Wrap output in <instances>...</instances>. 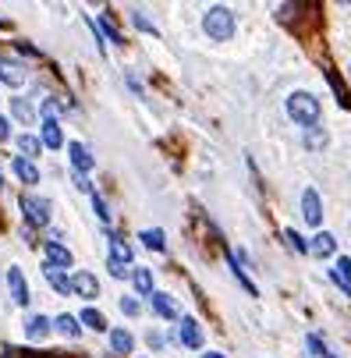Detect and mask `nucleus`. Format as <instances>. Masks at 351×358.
<instances>
[{
    "label": "nucleus",
    "instance_id": "f257e3e1",
    "mask_svg": "<svg viewBox=\"0 0 351 358\" xmlns=\"http://www.w3.org/2000/svg\"><path fill=\"white\" fill-rule=\"evenodd\" d=\"M287 117H291L295 124H302V128H316L319 124V99L313 93H291L287 96Z\"/></svg>",
    "mask_w": 351,
    "mask_h": 358
},
{
    "label": "nucleus",
    "instance_id": "f03ea898",
    "mask_svg": "<svg viewBox=\"0 0 351 358\" xmlns=\"http://www.w3.org/2000/svg\"><path fill=\"white\" fill-rule=\"evenodd\" d=\"M202 29H206V36H210V39H231L234 36V11L223 8V4L210 8V11L202 14Z\"/></svg>",
    "mask_w": 351,
    "mask_h": 358
},
{
    "label": "nucleus",
    "instance_id": "7ed1b4c3",
    "mask_svg": "<svg viewBox=\"0 0 351 358\" xmlns=\"http://www.w3.org/2000/svg\"><path fill=\"white\" fill-rule=\"evenodd\" d=\"M22 213L32 227H47L50 224V202L39 195H22Z\"/></svg>",
    "mask_w": 351,
    "mask_h": 358
},
{
    "label": "nucleus",
    "instance_id": "20e7f679",
    "mask_svg": "<svg viewBox=\"0 0 351 358\" xmlns=\"http://www.w3.org/2000/svg\"><path fill=\"white\" fill-rule=\"evenodd\" d=\"M302 217L313 224V227L323 224V202H319V192H316V188H308V192L302 195Z\"/></svg>",
    "mask_w": 351,
    "mask_h": 358
},
{
    "label": "nucleus",
    "instance_id": "39448f33",
    "mask_svg": "<svg viewBox=\"0 0 351 358\" xmlns=\"http://www.w3.org/2000/svg\"><path fill=\"white\" fill-rule=\"evenodd\" d=\"M71 294H78V298H96V294H99V281L93 277V273L82 270V273H75V277H71Z\"/></svg>",
    "mask_w": 351,
    "mask_h": 358
},
{
    "label": "nucleus",
    "instance_id": "423d86ee",
    "mask_svg": "<svg viewBox=\"0 0 351 358\" xmlns=\"http://www.w3.org/2000/svg\"><path fill=\"white\" fill-rule=\"evenodd\" d=\"M149 305H153L156 315H163V320H178V315H181V309H178V302L171 298V294L153 291V294H149Z\"/></svg>",
    "mask_w": 351,
    "mask_h": 358
},
{
    "label": "nucleus",
    "instance_id": "0eeeda50",
    "mask_svg": "<svg viewBox=\"0 0 351 358\" xmlns=\"http://www.w3.org/2000/svg\"><path fill=\"white\" fill-rule=\"evenodd\" d=\"M8 287H11V298L18 305H29V284H25V277H22V270H18V266L8 270Z\"/></svg>",
    "mask_w": 351,
    "mask_h": 358
},
{
    "label": "nucleus",
    "instance_id": "6e6552de",
    "mask_svg": "<svg viewBox=\"0 0 351 358\" xmlns=\"http://www.w3.org/2000/svg\"><path fill=\"white\" fill-rule=\"evenodd\" d=\"M25 64H18V60H8V57H0V82H8V86H22L25 82Z\"/></svg>",
    "mask_w": 351,
    "mask_h": 358
},
{
    "label": "nucleus",
    "instance_id": "1a4fd4ad",
    "mask_svg": "<svg viewBox=\"0 0 351 358\" xmlns=\"http://www.w3.org/2000/svg\"><path fill=\"white\" fill-rule=\"evenodd\" d=\"M47 266H53V270H68L71 266V252L60 245V241H47Z\"/></svg>",
    "mask_w": 351,
    "mask_h": 358
},
{
    "label": "nucleus",
    "instance_id": "9d476101",
    "mask_svg": "<svg viewBox=\"0 0 351 358\" xmlns=\"http://www.w3.org/2000/svg\"><path fill=\"white\" fill-rule=\"evenodd\" d=\"M178 337H181V344H184V348H202V326H199L195 320H181Z\"/></svg>",
    "mask_w": 351,
    "mask_h": 358
},
{
    "label": "nucleus",
    "instance_id": "9b49d317",
    "mask_svg": "<svg viewBox=\"0 0 351 358\" xmlns=\"http://www.w3.org/2000/svg\"><path fill=\"white\" fill-rule=\"evenodd\" d=\"M334 248H337V238L334 235H330V230H319V235L313 238V241H308V252H313V256H334Z\"/></svg>",
    "mask_w": 351,
    "mask_h": 358
},
{
    "label": "nucleus",
    "instance_id": "f8f14e48",
    "mask_svg": "<svg viewBox=\"0 0 351 358\" xmlns=\"http://www.w3.org/2000/svg\"><path fill=\"white\" fill-rule=\"evenodd\" d=\"M68 153H71V163H75V171H78V174L93 171V153H89L82 142H71V145H68Z\"/></svg>",
    "mask_w": 351,
    "mask_h": 358
},
{
    "label": "nucleus",
    "instance_id": "ddd939ff",
    "mask_svg": "<svg viewBox=\"0 0 351 358\" xmlns=\"http://www.w3.org/2000/svg\"><path fill=\"white\" fill-rule=\"evenodd\" d=\"M110 263H117V266L132 263V245L125 238H117V235H110Z\"/></svg>",
    "mask_w": 351,
    "mask_h": 358
},
{
    "label": "nucleus",
    "instance_id": "4468645a",
    "mask_svg": "<svg viewBox=\"0 0 351 358\" xmlns=\"http://www.w3.org/2000/svg\"><path fill=\"white\" fill-rule=\"evenodd\" d=\"M47 333H50L47 315H29V320H25V337H29V341H43Z\"/></svg>",
    "mask_w": 351,
    "mask_h": 358
},
{
    "label": "nucleus",
    "instance_id": "2eb2a0df",
    "mask_svg": "<svg viewBox=\"0 0 351 358\" xmlns=\"http://www.w3.org/2000/svg\"><path fill=\"white\" fill-rule=\"evenodd\" d=\"M11 167H14V174H18V178H22L25 184H36V181H39V171H36V163H32V160H25V156H18V160H14Z\"/></svg>",
    "mask_w": 351,
    "mask_h": 358
},
{
    "label": "nucleus",
    "instance_id": "dca6fc26",
    "mask_svg": "<svg viewBox=\"0 0 351 358\" xmlns=\"http://www.w3.org/2000/svg\"><path fill=\"white\" fill-rule=\"evenodd\" d=\"M43 273H47V281L53 284V291H57V294H71V277H64V270L43 266Z\"/></svg>",
    "mask_w": 351,
    "mask_h": 358
},
{
    "label": "nucleus",
    "instance_id": "f3484780",
    "mask_svg": "<svg viewBox=\"0 0 351 358\" xmlns=\"http://www.w3.org/2000/svg\"><path fill=\"white\" fill-rule=\"evenodd\" d=\"M43 145H50V150H60L64 145V135H60V124L57 121H43V139H39Z\"/></svg>",
    "mask_w": 351,
    "mask_h": 358
},
{
    "label": "nucleus",
    "instance_id": "a211bd4d",
    "mask_svg": "<svg viewBox=\"0 0 351 358\" xmlns=\"http://www.w3.org/2000/svg\"><path fill=\"white\" fill-rule=\"evenodd\" d=\"M110 348H114L117 355H128V351L135 348V337H132L128 330H110Z\"/></svg>",
    "mask_w": 351,
    "mask_h": 358
},
{
    "label": "nucleus",
    "instance_id": "6ab92c4d",
    "mask_svg": "<svg viewBox=\"0 0 351 358\" xmlns=\"http://www.w3.org/2000/svg\"><path fill=\"white\" fill-rule=\"evenodd\" d=\"M11 114H14L18 121H22V124H32V121H36L32 103H29V99H22V96H14V99H11Z\"/></svg>",
    "mask_w": 351,
    "mask_h": 358
},
{
    "label": "nucleus",
    "instance_id": "aec40b11",
    "mask_svg": "<svg viewBox=\"0 0 351 358\" xmlns=\"http://www.w3.org/2000/svg\"><path fill=\"white\" fill-rule=\"evenodd\" d=\"M132 281H135L138 294H146V298H149V294H153V273H149L146 266H138V270L132 273Z\"/></svg>",
    "mask_w": 351,
    "mask_h": 358
},
{
    "label": "nucleus",
    "instance_id": "412c9836",
    "mask_svg": "<svg viewBox=\"0 0 351 358\" xmlns=\"http://www.w3.org/2000/svg\"><path fill=\"white\" fill-rule=\"evenodd\" d=\"M142 245H146V248H153V252H163V248H167V241H163V230H156V227H149V230H142Z\"/></svg>",
    "mask_w": 351,
    "mask_h": 358
},
{
    "label": "nucleus",
    "instance_id": "4be33fe9",
    "mask_svg": "<svg viewBox=\"0 0 351 358\" xmlns=\"http://www.w3.org/2000/svg\"><path fill=\"white\" fill-rule=\"evenodd\" d=\"M53 326L60 330V333H64V337H78L82 333V326H78V320H75V315H57V320H53Z\"/></svg>",
    "mask_w": 351,
    "mask_h": 358
},
{
    "label": "nucleus",
    "instance_id": "5701e85b",
    "mask_svg": "<svg viewBox=\"0 0 351 358\" xmlns=\"http://www.w3.org/2000/svg\"><path fill=\"white\" fill-rule=\"evenodd\" d=\"M326 142H330V135L319 128V124H316V128H308V132H305V145H308V150H326Z\"/></svg>",
    "mask_w": 351,
    "mask_h": 358
},
{
    "label": "nucleus",
    "instance_id": "b1692460",
    "mask_svg": "<svg viewBox=\"0 0 351 358\" xmlns=\"http://www.w3.org/2000/svg\"><path fill=\"white\" fill-rule=\"evenodd\" d=\"M18 150H22L25 160H29V156H36L39 150H43V142H39L36 135H18Z\"/></svg>",
    "mask_w": 351,
    "mask_h": 358
},
{
    "label": "nucleus",
    "instance_id": "393cba45",
    "mask_svg": "<svg viewBox=\"0 0 351 358\" xmlns=\"http://www.w3.org/2000/svg\"><path fill=\"white\" fill-rule=\"evenodd\" d=\"M82 323H86L89 330H107V320H103L96 309H86V312H82Z\"/></svg>",
    "mask_w": 351,
    "mask_h": 358
},
{
    "label": "nucleus",
    "instance_id": "a878e982",
    "mask_svg": "<svg viewBox=\"0 0 351 358\" xmlns=\"http://www.w3.org/2000/svg\"><path fill=\"white\" fill-rule=\"evenodd\" d=\"M96 29L103 32V36H107L110 39V43H125V39H121V32L110 25V18H96Z\"/></svg>",
    "mask_w": 351,
    "mask_h": 358
},
{
    "label": "nucleus",
    "instance_id": "bb28decb",
    "mask_svg": "<svg viewBox=\"0 0 351 358\" xmlns=\"http://www.w3.org/2000/svg\"><path fill=\"white\" fill-rule=\"evenodd\" d=\"M284 238H287V248H295V252H308V241L298 235V230H284Z\"/></svg>",
    "mask_w": 351,
    "mask_h": 358
},
{
    "label": "nucleus",
    "instance_id": "cd10ccee",
    "mask_svg": "<svg viewBox=\"0 0 351 358\" xmlns=\"http://www.w3.org/2000/svg\"><path fill=\"white\" fill-rule=\"evenodd\" d=\"M93 209H96V217H99L103 224L110 220V209H107V202H103V195H96V192H93Z\"/></svg>",
    "mask_w": 351,
    "mask_h": 358
},
{
    "label": "nucleus",
    "instance_id": "c85d7f7f",
    "mask_svg": "<svg viewBox=\"0 0 351 358\" xmlns=\"http://www.w3.org/2000/svg\"><path fill=\"white\" fill-rule=\"evenodd\" d=\"M57 110H60V107H57V99L47 96V99H43V117H47V121H57Z\"/></svg>",
    "mask_w": 351,
    "mask_h": 358
},
{
    "label": "nucleus",
    "instance_id": "c756f323",
    "mask_svg": "<svg viewBox=\"0 0 351 358\" xmlns=\"http://www.w3.org/2000/svg\"><path fill=\"white\" fill-rule=\"evenodd\" d=\"M308 348H313V355H323V358H326V344L319 341L316 333H308Z\"/></svg>",
    "mask_w": 351,
    "mask_h": 358
},
{
    "label": "nucleus",
    "instance_id": "7c9ffc66",
    "mask_svg": "<svg viewBox=\"0 0 351 358\" xmlns=\"http://www.w3.org/2000/svg\"><path fill=\"white\" fill-rule=\"evenodd\" d=\"M121 312H125V315H138V302L135 298H121Z\"/></svg>",
    "mask_w": 351,
    "mask_h": 358
},
{
    "label": "nucleus",
    "instance_id": "2f4dec72",
    "mask_svg": "<svg viewBox=\"0 0 351 358\" xmlns=\"http://www.w3.org/2000/svg\"><path fill=\"white\" fill-rule=\"evenodd\" d=\"M132 18H135V25H138V29H146V32H156V29H153V25L146 22V14H138V11H135Z\"/></svg>",
    "mask_w": 351,
    "mask_h": 358
},
{
    "label": "nucleus",
    "instance_id": "473e14b6",
    "mask_svg": "<svg viewBox=\"0 0 351 358\" xmlns=\"http://www.w3.org/2000/svg\"><path fill=\"white\" fill-rule=\"evenodd\" d=\"M75 184L82 188V192H93V184H89V178H86V174H75Z\"/></svg>",
    "mask_w": 351,
    "mask_h": 358
},
{
    "label": "nucleus",
    "instance_id": "72a5a7b5",
    "mask_svg": "<svg viewBox=\"0 0 351 358\" xmlns=\"http://www.w3.org/2000/svg\"><path fill=\"white\" fill-rule=\"evenodd\" d=\"M8 124H11L8 117H0V142H8V135H11V128H8Z\"/></svg>",
    "mask_w": 351,
    "mask_h": 358
},
{
    "label": "nucleus",
    "instance_id": "f704fd0d",
    "mask_svg": "<svg viewBox=\"0 0 351 358\" xmlns=\"http://www.w3.org/2000/svg\"><path fill=\"white\" fill-rule=\"evenodd\" d=\"M110 273H114V277H128V266H117V263H110Z\"/></svg>",
    "mask_w": 351,
    "mask_h": 358
},
{
    "label": "nucleus",
    "instance_id": "c9c22d12",
    "mask_svg": "<svg viewBox=\"0 0 351 358\" xmlns=\"http://www.w3.org/2000/svg\"><path fill=\"white\" fill-rule=\"evenodd\" d=\"M202 358H223V355H220V351H206Z\"/></svg>",
    "mask_w": 351,
    "mask_h": 358
}]
</instances>
